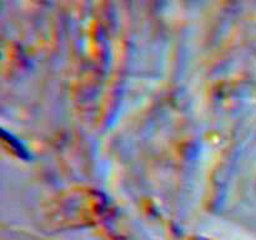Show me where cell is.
<instances>
[{"label": "cell", "instance_id": "6da1fadb", "mask_svg": "<svg viewBox=\"0 0 256 240\" xmlns=\"http://www.w3.org/2000/svg\"><path fill=\"white\" fill-rule=\"evenodd\" d=\"M198 240H202V239H198Z\"/></svg>", "mask_w": 256, "mask_h": 240}]
</instances>
